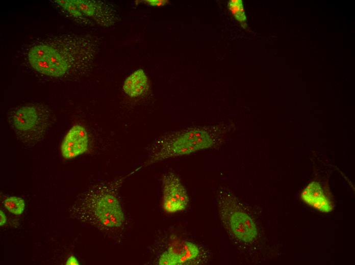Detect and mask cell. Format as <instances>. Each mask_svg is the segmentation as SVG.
Listing matches in <instances>:
<instances>
[{
    "label": "cell",
    "instance_id": "obj_15",
    "mask_svg": "<svg viewBox=\"0 0 355 265\" xmlns=\"http://www.w3.org/2000/svg\"><path fill=\"white\" fill-rule=\"evenodd\" d=\"M65 264L66 265H79V262L75 257L71 256L68 258Z\"/></svg>",
    "mask_w": 355,
    "mask_h": 265
},
{
    "label": "cell",
    "instance_id": "obj_12",
    "mask_svg": "<svg viewBox=\"0 0 355 265\" xmlns=\"http://www.w3.org/2000/svg\"><path fill=\"white\" fill-rule=\"evenodd\" d=\"M227 7L230 12L242 26L245 24L246 16L244 12L243 2L241 0H231L229 1Z\"/></svg>",
    "mask_w": 355,
    "mask_h": 265
},
{
    "label": "cell",
    "instance_id": "obj_13",
    "mask_svg": "<svg viewBox=\"0 0 355 265\" xmlns=\"http://www.w3.org/2000/svg\"><path fill=\"white\" fill-rule=\"evenodd\" d=\"M5 207L11 213L19 215L24 209V202L22 199L17 197H9L4 201Z\"/></svg>",
    "mask_w": 355,
    "mask_h": 265
},
{
    "label": "cell",
    "instance_id": "obj_6",
    "mask_svg": "<svg viewBox=\"0 0 355 265\" xmlns=\"http://www.w3.org/2000/svg\"><path fill=\"white\" fill-rule=\"evenodd\" d=\"M91 24L94 20L103 26H110L118 21V14L110 4L99 1L73 0Z\"/></svg>",
    "mask_w": 355,
    "mask_h": 265
},
{
    "label": "cell",
    "instance_id": "obj_11",
    "mask_svg": "<svg viewBox=\"0 0 355 265\" xmlns=\"http://www.w3.org/2000/svg\"><path fill=\"white\" fill-rule=\"evenodd\" d=\"M62 7L71 18L80 23L84 25H90L88 21L83 15L82 12L73 2V0H57L54 1Z\"/></svg>",
    "mask_w": 355,
    "mask_h": 265
},
{
    "label": "cell",
    "instance_id": "obj_5",
    "mask_svg": "<svg viewBox=\"0 0 355 265\" xmlns=\"http://www.w3.org/2000/svg\"><path fill=\"white\" fill-rule=\"evenodd\" d=\"M189 199L180 179L169 172L162 177V207L165 212L173 214L186 209Z\"/></svg>",
    "mask_w": 355,
    "mask_h": 265
},
{
    "label": "cell",
    "instance_id": "obj_4",
    "mask_svg": "<svg viewBox=\"0 0 355 265\" xmlns=\"http://www.w3.org/2000/svg\"><path fill=\"white\" fill-rule=\"evenodd\" d=\"M11 121L17 136L22 141L30 142L39 140L48 126L47 119L32 106H24L17 109Z\"/></svg>",
    "mask_w": 355,
    "mask_h": 265
},
{
    "label": "cell",
    "instance_id": "obj_8",
    "mask_svg": "<svg viewBox=\"0 0 355 265\" xmlns=\"http://www.w3.org/2000/svg\"><path fill=\"white\" fill-rule=\"evenodd\" d=\"M89 143V136L85 128L80 125H75L63 139L61 146L62 155L67 160L80 155L88 150Z\"/></svg>",
    "mask_w": 355,
    "mask_h": 265
},
{
    "label": "cell",
    "instance_id": "obj_9",
    "mask_svg": "<svg viewBox=\"0 0 355 265\" xmlns=\"http://www.w3.org/2000/svg\"><path fill=\"white\" fill-rule=\"evenodd\" d=\"M301 198L308 205L323 213L333 210L332 203L319 182H311L302 191Z\"/></svg>",
    "mask_w": 355,
    "mask_h": 265
},
{
    "label": "cell",
    "instance_id": "obj_10",
    "mask_svg": "<svg viewBox=\"0 0 355 265\" xmlns=\"http://www.w3.org/2000/svg\"><path fill=\"white\" fill-rule=\"evenodd\" d=\"M149 88L147 76L142 69H138L132 73L124 81L123 85L124 92L131 97L136 98L144 95Z\"/></svg>",
    "mask_w": 355,
    "mask_h": 265
},
{
    "label": "cell",
    "instance_id": "obj_2",
    "mask_svg": "<svg viewBox=\"0 0 355 265\" xmlns=\"http://www.w3.org/2000/svg\"><path fill=\"white\" fill-rule=\"evenodd\" d=\"M122 180L113 184H100L81 198V219L106 229L117 230L123 226L125 215L118 195V186Z\"/></svg>",
    "mask_w": 355,
    "mask_h": 265
},
{
    "label": "cell",
    "instance_id": "obj_3",
    "mask_svg": "<svg viewBox=\"0 0 355 265\" xmlns=\"http://www.w3.org/2000/svg\"><path fill=\"white\" fill-rule=\"evenodd\" d=\"M217 204L220 220L230 235L246 243L256 238L258 231L254 221L239 206L230 190H220Z\"/></svg>",
    "mask_w": 355,
    "mask_h": 265
},
{
    "label": "cell",
    "instance_id": "obj_14",
    "mask_svg": "<svg viewBox=\"0 0 355 265\" xmlns=\"http://www.w3.org/2000/svg\"><path fill=\"white\" fill-rule=\"evenodd\" d=\"M144 3L152 6H162L168 3V1L164 0H148L143 1Z\"/></svg>",
    "mask_w": 355,
    "mask_h": 265
},
{
    "label": "cell",
    "instance_id": "obj_1",
    "mask_svg": "<svg viewBox=\"0 0 355 265\" xmlns=\"http://www.w3.org/2000/svg\"><path fill=\"white\" fill-rule=\"evenodd\" d=\"M232 127L233 124L224 123L164 133L146 149L147 160L144 166L219 146L226 140Z\"/></svg>",
    "mask_w": 355,
    "mask_h": 265
},
{
    "label": "cell",
    "instance_id": "obj_16",
    "mask_svg": "<svg viewBox=\"0 0 355 265\" xmlns=\"http://www.w3.org/2000/svg\"><path fill=\"white\" fill-rule=\"evenodd\" d=\"M0 225L1 226L4 225L7 221V218L2 210H0Z\"/></svg>",
    "mask_w": 355,
    "mask_h": 265
},
{
    "label": "cell",
    "instance_id": "obj_7",
    "mask_svg": "<svg viewBox=\"0 0 355 265\" xmlns=\"http://www.w3.org/2000/svg\"><path fill=\"white\" fill-rule=\"evenodd\" d=\"M200 254L198 246L191 241L176 240L171 242L159 259V264L181 265L196 259Z\"/></svg>",
    "mask_w": 355,
    "mask_h": 265
}]
</instances>
